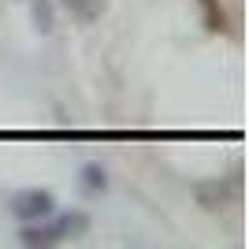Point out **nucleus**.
<instances>
[{"instance_id": "nucleus-4", "label": "nucleus", "mask_w": 249, "mask_h": 249, "mask_svg": "<svg viewBox=\"0 0 249 249\" xmlns=\"http://www.w3.org/2000/svg\"><path fill=\"white\" fill-rule=\"evenodd\" d=\"M60 8L71 15L78 26H93V22L104 19L108 11V0H60Z\"/></svg>"}, {"instance_id": "nucleus-5", "label": "nucleus", "mask_w": 249, "mask_h": 249, "mask_svg": "<svg viewBox=\"0 0 249 249\" xmlns=\"http://www.w3.org/2000/svg\"><path fill=\"white\" fill-rule=\"evenodd\" d=\"M78 186H82V194H89V197H101L104 190H108V171H104L101 164H82Z\"/></svg>"}, {"instance_id": "nucleus-1", "label": "nucleus", "mask_w": 249, "mask_h": 249, "mask_svg": "<svg viewBox=\"0 0 249 249\" xmlns=\"http://www.w3.org/2000/svg\"><path fill=\"white\" fill-rule=\"evenodd\" d=\"M93 219L82 208H71V212H52L45 219H34V223H22L19 242L26 249H49V246H63V242H74L89 234Z\"/></svg>"}, {"instance_id": "nucleus-7", "label": "nucleus", "mask_w": 249, "mask_h": 249, "mask_svg": "<svg viewBox=\"0 0 249 249\" xmlns=\"http://www.w3.org/2000/svg\"><path fill=\"white\" fill-rule=\"evenodd\" d=\"M34 22H37V30H41V34L52 30V8H49V0H34Z\"/></svg>"}, {"instance_id": "nucleus-3", "label": "nucleus", "mask_w": 249, "mask_h": 249, "mask_svg": "<svg viewBox=\"0 0 249 249\" xmlns=\"http://www.w3.org/2000/svg\"><path fill=\"white\" fill-rule=\"evenodd\" d=\"M8 208L19 223H34V219H45V216L56 212V197H52V190L30 186V190H19V194L8 201Z\"/></svg>"}, {"instance_id": "nucleus-6", "label": "nucleus", "mask_w": 249, "mask_h": 249, "mask_svg": "<svg viewBox=\"0 0 249 249\" xmlns=\"http://www.w3.org/2000/svg\"><path fill=\"white\" fill-rule=\"evenodd\" d=\"M197 8H201V19H205V26L212 34L227 30V15H223V4H219V0H197Z\"/></svg>"}, {"instance_id": "nucleus-2", "label": "nucleus", "mask_w": 249, "mask_h": 249, "mask_svg": "<svg viewBox=\"0 0 249 249\" xmlns=\"http://www.w3.org/2000/svg\"><path fill=\"white\" fill-rule=\"evenodd\" d=\"M242 194V178L238 175H219V178H208V182H194V197L205 212H219V208H231Z\"/></svg>"}]
</instances>
